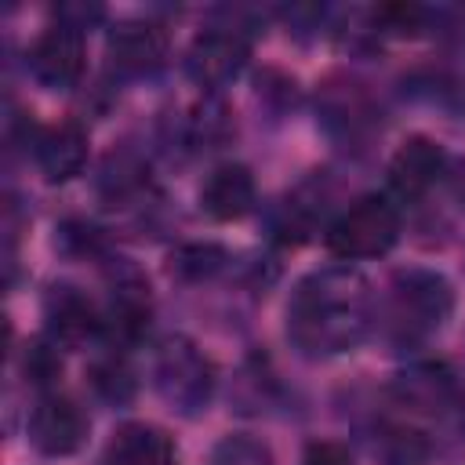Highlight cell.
Returning <instances> with one entry per match:
<instances>
[{
    "mask_svg": "<svg viewBox=\"0 0 465 465\" xmlns=\"http://www.w3.org/2000/svg\"><path fill=\"white\" fill-rule=\"evenodd\" d=\"M371 323V287L352 269H320L294 287L287 334L309 356L352 349Z\"/></svg>",
    "mask_w": 465,
    "mask_h": 465,
    "instance_id": "cell-1",
    "label": "cell"
},
{
    "mask_svg": "<svg viewBox=\"0 0 465 465\" xmlns=\"http://www.w3.org/2000/svg\"><path fill=\"white\" fill-rule=\"evenodd\" d=\"M396 240H400V211H396V203L389 196H378V193L360 196L323 232L327 251L334 258H341V262L389 254Z\"/></svg>",
    "mask_w": 465,
    "mask_h": 465,
    "instance_id": "cell-2",
    "label": "cell"
},
{
    "mask_svg": "<svg viewBox=\"0 0 465 465\" xmlns=\"http://www.w3.org/2000/svg\"><path fill=\"white\" fill-rule=\"evenodd\" d=\"M156 389L160 396L182 411V414H196L211 403L214 392V363L182 334L167 338L156 352V367H153Z\"/></svg>",
    "mask_w": 465,
    "mask_h": 465,
    "instance_id": "cell-3",
    "label": "cell"
},
{
    "mask_svg": "<svg viewBox=\"0 0 465 465\" xmlns=\"http://www.w3.org/2000/svg\"><path fill=\"white\" fill-rule=\"evenodd\" d=\"M454 309V291L440 272L411 269L400 272L392 283V316L403 334H429L436 331Z\"/></svg>",
    "mask_w": 465,
    "mask_h": 465,
    "instance_id": "cell-4",
    "label": "cell"
},
{
    "mask_svg": "<svg viewBox=\"0 0 465 465\" xmlns=\"http://www.w3.org/2000/svg\"><path fill=\"white\" fill-rule=\"evenodd\" d=\"M251 58V44L240 29H207L193 40L185 54V69L200 87H222L240 76Z\"/></svg>",
    "mask_w": 465,
    "mask_h": 465,
    "instance_id": "cell-5",
    "label": "cell"
},
{
    "mask_svg": "<svg viewBox=\"0 0 465 465\" xmlns=\"http://www.w3.org/2000/svg\"><path fill=\"white\" fill-rule=\"evenodd\" d=\"M29 73L44 84V87H69L80 80L84 73V33L54 22L47 25L36 44L29 47Z\"/></svg>",
    "mask_w": 465,
    "mask_h": 465,
    "instance_id": "cell-6",
    "label": "cell"
},
{
    "mask_svg": "<svg viewBox=\"0 0 465 465\" xmlns=\"http://www.w3.org/2000/svg\"><path fill=\"white\" fill-rule=\"evenodd\" d=\"M87 440V418L73 400L44 396L29 414V443L47 458H65Z\"/></svg>",
    "mask_w": 465,
    "mask_h": 465,
    "instance_id": "cell-7",
    "label": "cell"
},
{
    "mask_svg": "<svg viewBox=\"0 0 465 465\" xmlns=\"http://www.w3.org/2000/svg\"><path fill=\"white\" fill-rule=\"evenodd\" d=\"M447 171V149L436 142V138H425V134H414L407 138L392 160H389V185L396 189V196L403 200H418L425 196Z\"/></svg>",
    "mask_w": 465,
    "mask_h": 465,
    "instance_id": "cell-8",
    "label": "cell"
},
{
    "mask_svg": "<svg viewBox=\"0 0 465 465\" xmlns=\"http://www.w3.org/2000/svg\"><path fill=\"white\" fill-rule=\"evenodd\" d=\"M105 47L120 69L149 73L167 58V29L153 18H124L109 29Z\"/></svg>",
    "mask_w": 465,
    "mask_h": 465,
    "instance_id": "cell-9",
    "label": "cell"
},
{
    "mask_svg": "<svg viewBox=\"0 0 465 465\" xmlns=\"http://www.w3.org/2000/svg\"><path fill=\"white\" fill-rule=\"evenodd\" d=\"M200 207L214 222H236L254 207V174L243 163H222L200 185Z\"/></svg>",
    "mask_w": 465,
    "mask_h": 465,
    "instance_id": "cell-10",
    "label": "cell"
},
{
    "mask_svg": "<svg viewBox=\"0 0 465 465\" xmlns=\"http://www.w3.org/2000/svg\"><path fill=\"white\" fill-rule=\"evenodd\" d=\"M44 309H47V331L58 345H80L98 331H105V320L98 316L94 302L76 287H54Z\"/></svg>",
    "mask_w": 465,
    "mask_h": 465,
    "instance_id": "cell-11",
    "label": "cell"
},
{
    "mask_svg": "<svg viewBox=\"0 0 465 465\" xmlns=\"http://www.w3.org/2000/svg\"><path fill=\"white\" fill-rule=\"evenodd\" d=\"M87 163V131L76 120H62L36 138V167L47 182H69Z\"/></svg>",
    "mask_w": 465,
    "mask_h": 465,
    "instance_id": "cell-12",
    "label": "cell"
},
{
    "mask_svg": "<svg viewBox=\"0 0 465 465\" xmlns=\"http://www.w3.org/2000/svg\"><path fill=\"white\" fill-rule=\"evenodd\" d=\"M109 461L113 465H178V447L163 429L145 421H127L113 432Z\"/></svg>",
    "mask_w": 465,
    "mask_h": 465,
    "instance_id": "cell-13",
    "label": "cell"
},
{
    "mask_svg": "<svg viewBox=\"0 0 465 465\" xmlns=\"http://www.w3.org/2000/svg\"><path fill=\"white\" fill-rule=\"evenodd\" d=\"M323 124L345 138H363L374 127V109L367 102V94L356 84H327L323 91Z\"/></svg>",
    "mask_w": 465,
    "mask_h": 465,
    "instance_id": "cell-14",
    "label": "cell"
},
{
    "mask_svg": "<svg viewBox=\"0 0 465 465\" xmlns=\"http://www.w3.org/2000/svg\"><path fill=\"white\" fill-rule=\"evenodd\" d=\"M396 396L418 411H432L450 396V371L443 363H414L403 374H396Z\"/></svg>",
    "mask_w": 465,
    "mask_h": 465,
    "instance_id": "cell-15",
    "label": "cell"
},
{
    "mask_svg": "<svg viewBox=\"0 0 465 465\" xmlns=\"http://www.w3.org/2000/svg\"><path fill=\"white\" fill-rule=\"evenodd\" d=\"M222 265H225V251L218 243H185L167 258V272L178 280H207Z\"/></svg>",
    "mask_w": 465,
    "mask_h": 465,
    "instance_id": "cell-16",
    "label": "cell"
},
{
    "mask_svg": "<svg viewBox=\"0 0 465 465\" xmlns=\"http://www.w3.org/2000/svg\"><path fill=\"white\" fill-rule=\"evenodd\" d=\"M87 381H91V389H94L102 400H109V403H127V400L134 396V374H131V367H127L120 356H105V360L91 363Z\"/></svg>",
    "mask_w": 465,
    "mask_h": 465,
    "instance_id": "cell-17",
    "label": "cell"
},
{
    "mask_svg": "<svg viewBox=\"0 0 465 465\" xmlns=\"http://www.w3.org/2000/svg\"><path fill=\"white\" fill-rule=\"evenodd\" d=\"M22 371L33 385H54L62 374V356H58V341L54 338H33L22 352Z\"/></svg>",
    "mask_w": 465,
    "mask_h": 465,
    "instance_id": "cell-18",
    "label": "cell"
},
{
    "mask_svg": "<svg viewBox=\"0 0 465 465\" xmlns=\"http://www.w3.org/2000/svg\"><path fill=\"white\" fill-rule=\"evenodd\" d=\"M381 461H385V465H425V461H429V440H425L421 432L396 429V432L385 436Z\"/></svg>",
    "mask_w": 465,
    "mask_h": 465,
    "instance_id": "cell-19",
    "label": "cell"
},
{
    "mask_svg": "<svg viewBox=\"0 0 465 465\" xmlns=\"http://www.w3.org/2000/svg\"><path fill=\"white\" fill-rule=\"evenodd\" d=\"M211 465H272L265 443L251 440V436H225L214 454H211Z\"/></svg>",
    "mask_w": 465,
    "mask_h": 465,
    "instance_id": "cell-20",
    "label": "cell"
},
{
    "mask_svg": "<svg viewBox=\"0 0 465 465\" xmlns=\"http://www.w3.org/2000/svg\"><path fill=\"white\" fill-rule=\"evenodd\" d=\"M374 25H381L392 36H418V29L425 25V7L418 4H381L374 7Z\"/></svg>",
    "mask_w": 465,
    "mask_h": 465,
    "instance_id": "cell-21",
    "label": "cell"
},
{
    "mask_svg": "<svg viewBox=\"0 0 465 465\" xmlns=\"http://www.w3.org/2000/svg\"><path fill=\"white\" fill-rule=\"evenodd\" d=\"M58 247H62L65 254L84 258V254H98V251H102V236H98V229L87 225V222H65V225L58 229Z\"/></svg>",
    "mask_w": 465,
    "mask_h": 465,
    "instance_id": "cell-22",
    "label": "cell"
},
{
    "mask_svg": "<svg viewBox=\"0 0 465 465\" xmlns=\"http://www.w3.org/2000/svg\"><path fill=\"white\" fill-rule=\"evenodd\" d=\"M302 465H356V458L338 440H312L302 454Z\"/></svg>",
    "mask_w": 465,
    "mask_h": 465,
    "instance_id": "cell-23",
    "label": "cell"
},
{
    "mask_svg": "<svg viewBox=\"0 0 465 465\" xmlns=\"http://www.w3.org/2000/svg\"><path fill=\"white\" fill-rule=\"evenodd\" d=\"M461 425H465V407H461Z\"/></svg>",
    "mask_w": 465,
    "mask_h": 465,
    "instance_id": "cell-24",
    "label": "cell"
}]
</instances>
